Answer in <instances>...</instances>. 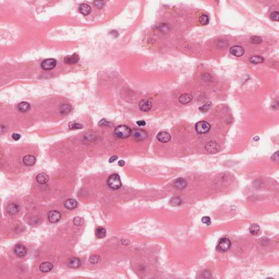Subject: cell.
<instances>
[{"mask_svg":"<svg viewBox=\"0 0 279 279\" xmlns=\"http://www.w3.org/2000/svg\"><path fill=\"white\" fill-rule=\"evenodd\" d=\"M251 42L252 43V44H261L263 40H262V38L259 37V36H257V35H255V36H252L250 39Z\"/></svg>","mask_w":279,"mask_h":279,"instance_id":"cell-29","label":"cell"},{"mask_svg":"<svg viewBox=\"0 0 279 279\" xmlns=\"http://www.w3.org/2000/svg\"><path fill=\"white\" fill-rule=\"evenodd\" d=\"M73 222L75 225L80 226L83 225L84 224V220L81 217L76 216L73 219Z\"/></svg>","mask_w":279,"mask_h":279,"instance_id":"cell-30","label":"cell"},{"mask_svg":"<svg viewBox=\"0 0 279 279\" xmlns=\"http://www.w3.org/2000/svg\"><path fill=\"white\" fill-rule=\"evenodd\" d=\"M231 247V243L230 240L227 238H222L220 240L218 244L217 249L222 252H225L228 251Z\"/></svg>","mask_w":279,"mask_h":279,"instance_id":"cell-3","label":"cell"},{"mask_svg":"<svg viewBox=\"0 0 279 279\" xmlns=\"http://www.w3.org/2000/svg\"><path fill=\"white\" fill-rule=\"evenodd\" d=\"M49 179L48 174L45 173H41L38 174L36 177V181L38 183L41 184H46Z\"/></svg>","mask_w":279,"mask_h":279,"instance_id":"cell-19","label":"cell"},{"mask_svg":"<svg viewBox=\"0 0 279 279\" xmlns=\"http://www.w3.org/2000/svg\"><path fill=\"white\" fill-rule=\"evenodd\" d=\"M48 218L51 223H56L61 219V214L57 210H51L48 213Z\"/></svg>","mask_w":279,"mask_h":279,"instance_id":"cell-8","label":"cell"},{"mask_svg":"<svg viewBox=\"0 0 279 279\" xmlns=\"http://www.w3.org/2000/svg\"><path fill=\"white\" fill-rule=\"evenodd\" d=\"M210 125L206 121H200L196 124V130L199 134H206L210 129Z\"/></svg>","mask_w":279,"mask_h":279,"instance_id":"cell-4","label":"cell"},{"mask_svg":"<svg viewBox=\"0 0 279 279\" xmlns=\"http://www.w3.org/2000/svg\"><path fill=\"white\" fill-rule=\"evenodd\" d=\"M95 234L98 238H104L106 235V230L103 227H98L95 230Z\"/></svg>","mask_w":279,"mask_h":279,"instance_id":"cell-26","label":"cell"},{"mask_svg":"<svg viewBox=\"0 0 279 279\" xmlns=\"http://www.w3.org/2000/svg\"><path fill=\"white\" fill-rule=\"evenodd\" d=\"M53 264L49 262H44L41 264L39 269L43 273H47L53 268Z\"/></svg>","mask_w":279,"mask_h":279,"instance_id":"cell-16","label":"cell"},{"mask_svg":"<svg viewBox=\"0 0 279 279\" xmlns=\"http://www.w3.org/2000/svg\"><path fill=\"white\" fill-rule=\"evenodd\" d=\"M72 110V106L69 104H63L61 106L60 112L62 114H67Z\"/></svg>","mask_w":279,"mask_h":279,"instance_id":"cell-25","label":"cell"},{"mask_svg":"<svg viewBox=\"0 0 279 279\" xmlns=\"http://www.w3.org/2000/svg\"><path fill=\"white\" fill-rule=\"evenodd\" d=\"M56 66V61L53 58H49L46 59L42 62L41 64V67L42 69L49 70L53 69Z\"/></svg>","mask_w":279,"mask_h":279,"instance_id":"cell-7","label":"cell"},{"mask_svg":"<svg viewBox=\"0 0 279 279\" xmlns=\"http://www.w3.org/2000/svg\"><path fill=\"white\" fill-rule=\"evenodd\" d=\"M201 221H202V222H203V224H206L207 226L210 225L211 222H212L211 219L209 218V216H203L201 219Z\"/></svg>","mask_w":279,"mask_h":279,"instance_id":"cell-36","label":"cell"},{"mask_svg":"<svg viewBox=\"0 0 279 279\" xmlns=\"http://www.w3.org/2000/svg\"><path fill=\"white\" fill-rule=\"evenodd\" d=\"M114 134L115 135L119 138L125 139L131 135V130L127 125H121L116 127L114 130Z\"/></svg>","mask_w":279,"mask_h":279,"instance_id":"cell-1","label":"cell"},{"mask_svg":"<svg viewBox=\"0 0 279 279\" xmlns=\"http://www.w3.org/2000/svg\"><path fill=\"white\" fill-rule=\"evenodd\" d=\"M159 141L162 143L168 142L171 140V135L170 134L166 131H160L156 136Z\"/></svg>","mask_w":279,"mask_h":279,"instance_id":"cell-12","label":"cell"},{"mask_svg":"<svg viewBox=\"0 0 279 279\" xmlns=\"http://www.w3.org/2000/svg\"><path fill=\"white\" fill-rule=\"evenodd\" d=\"M137 123L140 127H141V126H145V125H146L145 121H142H142H137Z\"/></svg>","mask_w":279,"mask_h":279,"instance_id":"cell-42","label":"cell"},{"mask_svg":"<svg viewBox=\"0 0 279 279\" xmlns=\"http://www.w3.org/2000/svg\"><path fill=\"white\" fill-rule=\"evenodd\" d=\"M131 135L133 136L134 139L137 140H143L145 139L147 137V134L146 131L140 129H134L131 130Z\"/></svg>","mask_w":279,"mask_h":279,"instance_id":"cell-6","label":"cell"},{"mask_svg":"<svg viewBox=\"0 0 279 279\" xmlns=\"http://www.w3.org/2000/svg\"><path fill=\"white\" fill-rule=\"evenodd\" d=\"M100 257L98 255H93L91 256L89 259V261L90 262V263H92V264H97V263H98L100 261Z\"/></svg>","mask_w":279,"mask_h":279,"instance_id":"cell-31","label":"cell"},{"mask_svg":"<svg viewBox=\"0 0 279 279\" xmlns=\"http://www.w3.org/2000/svg\"><path fill=\"white\" fill-rule=\"evenodd\" d=\"M78 206V203L76 201L73 199H70L64 202V206L68 209L72 210L76 208Z\"/></svg>","mask_w":279,"mask_h":279,"instance_id":"cell-22","label":"cell"},{"mask_svg":"<svg viewBox=\"0 0 279 279\" xmlns=\"http://www.w3.org/2000/svg\"><path fill=\"white\" fill-rule=\"evenodd\" d=\"M80 12L84 16H88L91 12V8L86 3L81 4L79 7Z\"/></svg>","mask_w":279,"mask_h":279,"instance_id":"cell-18","label":"cell"},{"mask_svg":"<svg viewBox=\"0 0 279 279\" xmlns=\"http://www.w3.org/2000/svg\"><path fill=\"white\" fill-rule=\"evenodd\" d=\"M68 266L72 268H77L81 266V261L77 257H72L68 261Z\"/></svg>","mask_w":279,"mask_h":279,"instance_id":"cell-20","label":"cell"},{"mask_svg":"<svg viewBox=\"0 0 279 279\" xmlns=\"http://www.w3.org/2000/svg\"><path fill=\"white\" fill-rule=\"evenodd\" d=\"M264 61V59L260 56H254L251 57L250 62L252 64H258L263 63Z\"/></svg>","mask_w":279,"mask_h":279,"instance_id":"cell-27","label":"cell"},{"mask_svg":"<svg viewBox=\"0 0 279 279\" xmlns=\"http://www.w3.org/2000/svg\"><path fill=\"white\" fill-rule=\"evenodd\" d=\"M205 149L209 153H215L219 152L220 147L219 144L215 141H209L205 145Z\"/></svg>","mask_w":279,"mask_h":279,"instance_id":"cell-5","label":"cell"},{"mask_svg":"<svg viewBox=\"0 0 279 279\" xmlns=\"http://www.w3.org/2000/svg\"><path fill=\"white\" fill-rule=\"evenodd\" d=\"M249 231L251 235H258L260 232V226L257 224H253L251 225L249 227Z\"/></svg>","mask_w":279,"mask_h":279,"instance_id":"cell-24","label":"cell"},{"mask_svg":"<svg viewBox=\"0 0 279 279\" xmlns=\"http://www.w3.org/2000/svg\"><path fill=\"white\" fill-rule=\"evenodd\" d=\"M36 162V159L32 155H27L23 158V162L25 165L28 166H31L35 165Z\"/></svg>","mask_w":279,"mask_h":279,"instance_id":"cell-15","label":"cell"},{"mask_svg":"<svg viewBox=\"0 0 279 279\" xmlns=\"http://www.w3.org/2000/svg\"><path fill=\"white\" fill-rule=\"evenodd\" d=\"M94 4L97 8H102L104 5V2L103 1H95L94 2Z\"/></svg>","mask_w":279,"mask_h":279,"instance_id":"cell-38","label":"cell"},{"mask_svg":"<svg viewBox=\"0 0 279 279\" xmlns=\"http://www.w3.org/2000/svg\"><path fill=\"white\" fill-rule=\"evenodd\" d=\"M254 140L255 141H258L259 140V137H254Z\"/></svg>","mask_w":279,"mask_h":279,"instance_id":"cell-44","label":"cell"},{"mask_svg":"<svg viewBox=\"0 0 279 279\" xmlns=\"http://www.w3.org/2000/svg\"><path fill=\"white\" fill-rule=\"evenodd\" d=\"M179 102L181 103L182 104H187L189 103L190 102H191L193 99V97L192 95L189 94H183L181 95L179 97Z\"/></svg>","mask_w":279,"mask_h":279,"instance_id":"cell-21","label":"cell"},{"mask_svg":"<svg viewBox=\"0 0 279 279\" xmlns=\"http://www.w3.org/2000/svg\"><path fill=\"white\" fill-rule=\"evenodd\" d=\"M69 129H80L83 128V125L81 124L77 123L76 122H71L69 123Z\"/></svg>","mask_w":279,"mask_h":279,"instance_id":"cell-33","label":"cell"},{"mask_svg":"<svg viewBox=\"0 0 279 279\" xmlns=\"http://www.w3.org/2000/svg\"><path fill=\"white\" fill-rule=\"evenodd\" d=\"M117 159H118L117 156H111V158H110V159H109V160H108V162H109L110 163H112V162H114V161H116V160H117Z\"/></svg>","mask_w":279,"mask_h":279,"instance_id":"cell-41","label":"cell"},{"mask_svg":"<svg viewBox=\"0 0 279 279\" xmlns=\"http://www.w3.org/2000/svg\"><path fill=\"white\" fill-rule=\"evenodd\" d=\"M108 187L113 190H117L120 189L122 186L121 178L117 173L111 174L108 179Z\"/></svg>","mask_w":279,"mask_h":279,"instance_id":"cell-2","label":"cell"},{"mask_svg":"<svg viewBox=\"0 0 279 279\" xmlns=\"http://www.w3.org/2000/svg\"><path fill=\"white\" fill-rule=\"evenodd\" d=\"M199 21L201 25H206L209 23V18L206 14H203L200 16Z\"/></svg>","mask_w":279,"mask_h":279,"instance_id":"cell-28","label":"cell"},{"mask_svg":"<svg viewBox=\"0 0 279 279\" xmlns=\"http://www.w3.org/2000/svg\"><path fill=\"white\" fill-rule=\"evenodd\" d=\"M187 182L184 178H179L174 181V187L179 190L183 189L187 187Z\"/></svg>","mask_w":279,"mask_h":279,"instance_id":"cell-13","label":"cell"},{"mask_svg":"<svg viewBox=\"0 0 279 279\" xmlns=\"http://www.w3.org/2000/svg\"><path fill=\"white\" fill-rule=\"evenodd\" d=\"M20 135L17 133H14L12 135V138L15 141H18L20 139Z\"/></svg>","mask_w":279,"mask_h":279,"instance_id":"cell-40","label":"cell"},{"mask_svg":"<svg viewBox=\"0 0 279 279\" xmlns=\"http://www.w3.org/2000/svg\"><path fill=\"white\" fill-rule=\"evenodd\" d=\"M18 108L19 111L22 112H26L30 110V109L31 108V105L27 102H21L18 105Z\"/></svg>","mask_w":279,"mask_h":279,"instance_id":"cell-23","label":"cell"},{"mask_svg":"<svg viewBox=\"0 0 279 279\" xmlns=\"http://www.w3.org/2000/svg\"><path fill=\"white\" fill-rule=\"evenodd\" d=\"M79 60V56L76 54H74L70 56H67L64 58V62L67 64L76 63Z\"/></svg>","mask_w":279,"mask_h":279,"instance_id":"cell-14","label":"cell"},{"mask_svg":"<svg viewBox=\"0 0 279 279\" xmlns=\"http://www.w3.org/2000/svg\"><path fill=\"white\" fill-rule=\"evenodd\" d=\"M272 159L275 162H279V152H277L275 154H274L273 156H272Z\"/></svg>","mask_w":279,"mask_h":279,"instance_id":"cell-39","label":"cell"},{"mask_svg":"<svg viewBox=\"0 0 279 279\" xmlns=\"http://www.w3.org/2000/svg\"><path fill=\"white\" fill-rule=\"evenodd\" d=\"M171 203L173 206H179L182 203V200L179 197H173L171 200Z\"/></svg>","mask_w":279,"mask_h":279,"instance_id":"cell-35","label":"cell"},{"mask_svg":"<svg viewBox=\"0 0 279 279\" xmlns=\"http://www.w3.org/2000/svg\"><path fill=\"white\" fill-rule=\"evenodd\" d=\"M230 52L235 57H241L245 52L244 48L239 45H235L230 48Z\"/></svg>","mask_w":279,"mask_h":279,"instance_id":"cell-9","label":"cell"},{"mask_svg":"<svg viewBox=\"0 0 279 279\" xmlns=\"http://www.w3.org/2000/svg\"><path fill=\"white\" fill-rule=\"evenodd\" d=\"M20 209V207L18 204L16 203H12L10 204L7 208V212L10 215H15L17 213H18Z\"/></svg>","mask_w":279,"mask_h":279,"instance_id":"cell-17","label":"cell"},{"mask_svg":"<svg viewBox=\"0 0 279 279\" xmlns=\"http://www.w3.org/2000/svg\"><path fill=\"white\" fill-rule=\"evenodd\" d=\"M270 19L273 21H278L279 20V13L278 12H274L270 15Z\"/></svg>","mask_w":279,"mask_h":279,"instance_id":"cell-37","label":"cell"},{"mask_svg":"<svg viewBox=\"0 0 279 279\" xmlns=\"http://www.w3.org/2000/svg\"><path fill=\"white\" fill-rule=\"evenodd\" d=\"M212 106V104L211 102H208L206 104L203 105L202 106L200 107V111L202 112H206L208 111Z\"/></svg>","mask_w":279,"mask_h":279,"instance_id":"cell-32","label":"cell"},{"mask_svg":"<svg viewBox=\"0 0 279 279\" xmlns=\"http://www.w3.org/2000/svg\"><path fill=\"white\" fill-rule=\"evenodd\" d=\"M14 253L18 257H23L27 254V249L22 244H16L14 247Z\"/></svg>","mask_w":279,"mask_h":279,"instance_id":"cell-10","label":"cell"},{"mask_svg":"<svg viewBox=\"0 0 279 279\" xmlns=\"http://www.w3.org/2000/svg\"><path fill=\"white\" fill-rule=\"evenodd\" d=\"M139 106L140 110L143 112H147L151 109L152 104L148 100H142L140 102Z\"/></svg>","mask_w":279,"mask_h":279,"instance_id":"cell-11","label":"cell"},{"mask_svg":"<svg viewBox=\"0 0 279 279\" xmlns=\"http://www.w3.org/2000/svg\"><path fill=\"white\" fill-rule=\"evenodd\" d=\"M99 125L102 127H111L113 125L112 123L110 122H108L105 119H103L99 122Z\"/></svg>","mask_w":279,"mask_h":279,"instance_id":"cell-34","label":"cell"},{"mask_svg":"<svg viewBox=\"0 0 279 279\" xmlns=\"http://www.w3.org/2000/svg\"><path fill=\"white\" fill-rule=\"evenodd\" d=\"M118 164L120 166L122 167V166H123L124 165H125V162L123 160H120L118 162Z\"/></svg>","mask_w":279,"mask_h":279,"instance_id":"cell-43","label":"cell"}]
</instances>
